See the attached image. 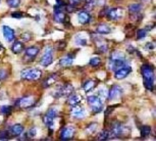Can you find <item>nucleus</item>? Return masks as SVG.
Listing matches in <instances>:
<instances>
[{"label": "nucleus", "instance_id": "obj_1", "mask_svg": "<svg viewBox=\"0 0 156 141\" xmlns=\"http://www.w3.org/2000/svg\"><path fill=\"white\" fill-rule=\"evenodd\" d=\"M141 73H142L144 85H145L146 89L152 91L153 86H154V80H155L153 67H150L149 64H143L142 67H141Z\"/></svg>", "mask_w": 156, "mask_h": 141}, {"label": "nucleus", "instance_id": "obj_2", "mask_svg": "<svg viewBox=\"0 0 156 141\" xmlns=\"http://www.w3.org/2000/svg\"><path fill=\"white\" fill-rule=\"evenodd\" d=\"M126 56L122 51H114L111 53L109 58V69L111 70H116L117 69L126 66Z\"/></svg>", "mask_w": 156, "mask_h": 141}, {"label": "nucleus", "instance_id": "obj_3", "mask_svg": "<svg viewBox=\"0 0 156 141\" xmlns=\"http://www.w3.org/2000/svg\"><path fill=\"white\" fill-rule=\"evenodd\" d=\"M42 76V72L37 67H27L20 72V78L25 81H37Z\"/></svg>", "mask_w": 156, "mask_h": 141}, {"label": "nucleus", "instance_id": "obj_4", "mask_svg": "<svg viewBox=\"0 0 156 141\" xmlns=\"http://www.w3.org/2000/svg\"><path fill=\"white\" fill-rule=\"evenodd\" d=\"M131 132V129L126 127V125L122 124V123H114L111 126V129L109 131L110 133V138L111 137H126L128 136Z\"/></svg>", "mask_w": 156, "mask_h": 141}, {"label": "nucleus", "instance_id": "obj_5", "mask_svg": "<svg viewBox=\"0 0 156 141\" xmlns=\"http://www.w3.org/2000/svg\"><path fill=\"white\" fill-rule=\"evenodd\" d=\"M87 101L89 103L91 110L94 114L100 113L103 110V102L102 99L98 95H91L87 98Z\"/></svg>", "mask_w": 156, "mask_h": 141}, {"label": "nucleus", "instance_id": "obj_6", "mask_svg": "<svg viewBox=\"0 0 156 141\" xmlns=\"http://www.w3.org/2000/svg\"><path fill=\"white\" fill-rule=\"evenodd\" d=\"M58 116V110L55 107H50L43 117V123L46 127L52 128L54 125V119Z\"/></svg>", "mask_w": 156, "mask_h": 141}, {"label": "nucleus", "instance_id": "obj_7", "mask_svg": "<svg viewBox=\"0 0 156 141\" xmlns=\"http://www.w3.org/2000/svg\"><path fill=\"white\" fill-rule=\"evenodd\" d=\"M72 93H73V86L69 83H66L62 86H60L54 93V96L56 98L60 97H69Z\"/></svg>", "mask_w": 156, "mask_h": 141}, {"label": "nucleus", "instance_id": "obj_8", "mask_svg": "<svg viewBox=\"0 0 156 141\" xmlns=\"http://www.w3.org/2000/svg\"><path fill=\"white\" fill-rule=\"evenodd\" d=\"M53 61V48L52 47H46L44 53L41 57L40 63L43 67H48L52 63Z\"/></svg>", "mask_w": 156, "mask_h": 141}, {"label": "nucleus", "instance_id": "obj_9", "mask_svg": "<svg viewBox=\"0 0 156 141\" xmlns=\"http://www.w3.org/2000/svg\"><path fill=\"white\" fill-rule=\"evenodd\" d=\"M36 102V99H35L34 96L29 95V96H25V97H22L17 100L16 104L17 107H22V108H29L31 107H33Z\"/></svg>", "mask_w": 156, "mask_h": 141}, {"label": "nucleus", "instance_id": "obj_10", "mask_svg": "<svg viewBox=\"0 0 156 141\" xmlns=\"http://www.w3.org/2000/svg\"><path fill=\"white\" fill-rule=\"evenodd\" d=\"M75 133H76V128L73 126H66V127H64L60 131L59 138L60 140H70L75 136Z\"/></svg>", "mask_w": 156, "mask_h": 141}, {"label": "nucleus", "instance_id": "obj_11", "mask_svg": "<svg viewBox=\"0 0 156 141\" xmlns=\"http://www.w3.org/2000/svg\"><path fill=\"white\" fill-rule=\"evenodd\" d=\"M132 72V67L129 66H123L119 69H117L116 70H114V77L117 80H122V79L126 78L128 76L131 74Z\"/></svg>", "mask_w": 156, "mask_h": 141}, {"label": "nucleus", "instance_id": "obj_12", "mask_svg": "<svg viewBox=\"0 0 156 141\" xmlns=\"http://www.w3.org/2000/svg\"><path fill=\"white\" fill-rule=\"evenodd\" d=\"M122 88L119 85H113L110 88L109 92H108V99L109 100H114V99L119 98L122 96Z\"/></svg>", "mask_w": 156, "mask_h": 141}, {"label": "nucleus", "instance_id": "obj_13", "mask_svg": "<svg viewBox=\"0 0 156 141\" xmlns=\"http://www.w3.org/2000/svg\"><path fill=\"white\" fill-rule=\"evenodd\" d=\"M107 16L111 20H119L120 17H122L123 9H122V8H120V7L112 8V9H109Z\"/></svg>", "mask_w": 156, "mask_h": 141}, {"label": "nucleus", "instance_id": "obj_14", "mask_svg": "<svg viewBox=\"0 0 156 141\" xmlns=\"http://www.w3.org/2000/svg\"><path fill=\"white\" fill-rule=\"evenodd\" d=\"M72 116L76 119H84L86 117V110H84V107H80V105H75L73 107V110L70 111Z\"/></svg>", "mask_w": 156, "mask_h": 141}, {"label": "nucleus", "instance_id": "obj_15", "mask_svg": "<svg viewBox=\"0 0 156 141\" xmlns=\"http://www.w3.org/2000/svg\"><path fill=\"white\" fill-rule=\"evenodd\" d=\"M78 20L81 25H87L91 20V14L87 10H82L78 13Z\"/></svg>", "mask_w": 156, "mask_h": 141}, {"label": "nucleus", "instance_id": "obj_16", "mask_svg": "<svg viewBox=\"0 0 156 141\" xmlns=\"http://www.w3.org/2000/svg\"><path fill=\"white\" fill-rule=\"evenodd\" d=\"M2 31H3V36L6 39L7 42H12L14 38H16V36H14V31L12 29L8 27V26H3L2 27Z\"/></svg>", "mask_w": 156, "mask_h": 141}, {"label": "nucleus", "instance_id": "obj_17", "mask_svg": "<svg viewBox=\"0 0 156 141\" xmlns=\"http://www.w3.org/2000/svg\"><path fill=\"white\" fill-rule=\"evenodd\" d=\"M73 60H75V54L69 53V54L66 55V56L60 58L59 64L61 67H69V66H72V64H73Z\"/></svg>", "mask_w": 156, "mask_h": 141}, {"label": "nucleus", "instance_id": "obj_18", "mask_svg": "<svg viewBox=\"0 0 156 141\" xmlns=\"http://www.w3.org/2000/svg\"><path fill=\"white\" fill-rule=\"evenodd\" d=\"M26 57L28 58V60H34L35 57L37 56L38 53H39V48L36 46H31V47H28L27 49H26Z\"/></svg>", "mask_w": 156, "mask_h": 141}, {"label": "nucleus", "instance_id": "obj_19", "mask_svg": "<svg viewBox=\"0 0 156 141\" xmlns=\"http://www.w3.org/2000/svg\"><path fill=\"white\" fill-rule=\"evenodd\" d=\"M82 101V96L79 95V94H73L72 93L69 96V99H67V103L70 107H75V105H78L80 102Z\"/></svg>", "mask_w": 156, "mask_h": 141}, {"label": "nucleus", "instance_id": "obj_20", "mask_svg": "<svg viewBox=\"0 0 156 141\" xmlns=\"http://www.w3.org/2000/svg\"><path fill=\"white\" fill-rule=\"evenodd\" d=\"M96 33L100 35H106L111 33V28L106 24H100L96 28Z\"/></svg>", "mask_w": 156, "mask_h": 141}, {"label": "nucleus", "instance_id": "obj_21", "mask_svg": "<svg viewBox=\"0 0 156 141\" xmlns=\"http://www.w3.org/2000/svg\"><path fill=\"white\" fill-rule=\"evenodd\" d=\"M57 78H58L57 74H52V75L48 76V77H47L45 80H44V82H43V87L44 88H48L50 86H52V85H53L55 82H56Z\"/></svg>", "mask_w": 156, "mask_h": 141}, {"label": "nucleus", "instance_id": "obj_22", "mask_svg": "<svg viewBox=\"0 0 156 141\" xmlns=\"http://www.w3.org/2000/svg\"><path fill=\"white\" fill-rule=\"evenodd\" d=\"M23 132V126L20 124H16L10 128V133L12 136H20Z\"/></svg>", "mask_w": 156, "mask_h": 141}, {"label": "nucleus", "instance_id": "obj_23", "mask_svg": "<svg viewBox=\"0 0 156 141\" xmlns=\"http://www.w3.org/2000/svg\"><path fill=\"white\" fill-rule=\"evenodd\" d=\"M23 48H25V47H23V43L20 42V41H14L12 46H11V50L16 54L20 53V52L23 50Z\"/></svg>", "mask_w": 156, "mask_h": 141}, {"label": "nucleus", "instance_id": "obj_24", "mask_svg": "<svg viewBox=\"0 0 156 141\" xmlns=\"http://www.w3.org/2000/svg\"><path fill=\"white\" fill-rule=\"evenodd\" d=\"M142 9V5L139 3H133L129 6V11L131 13L132 16H137Z\"/></svg>", "mask_w": 156, "mask_h": 141}, {"label": "nucleus", "instance_id": "obj_25", "mask_svg": "<svg viewBox=\"0 0 156 141\" xmlns=\"http://www.w3.org/2000/svg\"><path fill=\"white\" fill-rule=\"evenodd\" d=\"M95 86H96V82L94 80H87L83 85V89L85 92L88 93V92H90V91H92Z\"/></svg>", "mask_w": 156, "mask_h": 141}, {"label": "nucleus", "instance_id": "obj_26", "mask_svg": "<svg viewBox=\"0 0 156 141\" xmlns=\"http://www.w3.org/2000/svg\"><path fill=\"white\" fill-rule=\"evenodd\" d=\"M96 44H97V48H98L99 51H101V52L107 51V44L105 43V41H103V39H97Z\"/></svg>", "mask_w": 156, "mask_h": 141}, {"label": "nucleus", "instance_id": "obj_27", "mask_svg": "<svg viewBox=\"0 0 156 141\" xmlns=\"http://www.w3.org/2000/svg\"><path fill=\"white\" fill-rule=\"evenodd\" d=\"M75 43L78 46H85L87 44V38L81 36V35H76L75 38Z\"/></svg>", "mask_w": 156, "mask_h": 141}, {"label": "nucleus", "instance_id": "obj_28", "mask_svg": "<svg viewBox=\"0 0 156 141\" xmlns=\"http://www.w3.org/2000/svg\"><path fill=\"white\" fill-rule=\"evenodd\" d=\"M151 133V127L149 126H143L141 128V137L146 138L147 136H149V134Z\"/></svg>", "mask_w": 156, "mask_h": 141}, {"label": "nucleus", "instance_id": "obj_29", "mask_svg": "<svg viewBox=\"0 0 156 141\" xmlns=\"http://www.w3.org/2000/svg\"><path fill=\"white\" fill-rule=\"evenodd\" d=\"M110 139V133L107 130H103L98 134V140H107Z\"/></svg>", "mask_w": 156, "mask_h": 141}, {"label": "nucleus", "instance_id": "obj_30", "mask_svg": "<svg viewBox=\"0 0 156 141\" xmlns=\"http://www.w3.org/2000/svg\"><path fill=\"white\" fill-rule=\"evenodd\" d=\"M97 128H98V124H97V123H91L86 128V132L89 134H93L97 131Z\"/></svg>", "mask_w": 156, "mask_h": 141}, {"label": "nucleus", "instance_id": "obj_31", "mask_svg": "<svg viewBox=\"0 0 156 141\" xmlns=\"http://www.w3.org/2000/svg\"><path fill=\"white\" fill-rule=\"evenodd\" d=\"M11 110H12V108L9 105H2V107H0V113L2 114H4V116H7V114H10Z\"/></svg>", "mask_w": 156, "mask_h": 141}, {"label": "nucleus", "instance_id": "obj_32", "mask_svg": "<svg viewBox=\"0 0 156 141\" xmlns=\"http://www.w3.org/2000/svg\"><path fill=\"white\" fill-rule=\"evenodd\" d=\"M147 34H148V31H147L146 29H141V30H139V31L137 32V38H138V40L144 39V38L147 36Z\"/></svg>", "mask_w": 156, "mask_h": 141}, {"label": "nucleus", "instance_id": "obj_33", "mask_svg": "<svg viewBox=\"0 0 156 141\" xmlns=\"http://www.w3.org/2000/svg\"><path fill=\"white\" fill-rule=\"evenodd\" d=\"M97 1L96 0H90V1H87V3L85 4V10H91L93 9L94 6L96 5Z\"/></svg>", "mask_w": 156, "mask_h": 141}, {"label": "nucleus", "instance_id": "obj_34", "mask_svg": "<svg viewBox=\"0 0 156 141\" xmlns=\"http://www.w3.org/2000/svg\"><path fill=\"white\" fill-rule=\"evenodd\" d=\"M90 66L91 67H98L100 66V63H101V60H100L99 57H93V58H91L90 60Z\"/></svg>", "mask_w": 156, "mask_h": 141}, {"label": "nucleus", "instance_id": "obj_35", "mask_svg": "<svg viewBox=\"0 0 156 141\" xmlns=\"http://www.w3.org/2000/svg\"><path fill=\"white\" fill-rule=\"evenodd\" d=\"M6 3L9 5L10 7L16 8L20 4V0H6Z\"/></svg>", "mask_w": 156, "mask_h": 141}, {"label": "nucleus", "instance_id": "obj_36", "mask_svg": "<svg viewBox=\"0 0 156 141\" xmlns=\"http://www.w3.org/2000/svg\"><path fill=\"white\" fill-rule=\"evenodd\" d=\"M7 70L4 69H0V81H4L7 78Z\"/></svg>", "mask_w": 156, "mask_h": 141}, {"label": "nucleus", "instance_id": "obj_37", "mask_svg": "<svg viewBox=\"0 0 156 141\" xmlns=\"http://www.w3.org/2000/svg\"><path fill=\"white\" fill-rule=\"evenodd\" d=\"M9 135H8V132L5 130L0 131V140H7Z\"/></svg>", "mask_w": 156, "mask_h": 141}, {"label": "nucleus", "instance_id": "obj_38", "mask_svg": "<svg viewBox=\"0 0 156 141\" xmlns=\"http://www.w3.org/2000/svg\"><path fill=\"white\" fill-rule=\"evenodd\" d=\"M36 134H37V130L35 128H31L30 130L28 131V136L30 138L35 137V136H36Z\"/></svg>", "mask_w": 156, "mask_h": 141}, {"label": "nucleus", "instance_id": "obj_39", "mask_svg": "<svg viewBox=\"0 0 156 141\" xmlns=\"http://www.w3.org/2000/svg\"><path fill=\"white\" fill-rule=\"evenodd\" d=\"M31 34L30 33H23L22 35V40L25 41V42H27V41H30L31 40Z\"/></svg>", "mask_w": 156, "mask_h": 141}, {"label": "nucleus", "instance_id": "obj_40", "mask_svg": "<svg viewBox=\"0 0 156 141\" xmlns=\"http://www.w3.org/2000/svg\"><path fill=\"white\" fill-rule=\"evenodd\" d=\"M108 11H109V8L108 7H103V9L100 11V16H105L108 14Z\"/></svg>", "mask_w": 156, "mask_h": 141}, {"label": "nucleus", "instance_id": "obj_41", "mask_svg": "<svg viewBox=\"0 0 156 141\" xmlns=\"http://www.w3.org/2000/svg\"><path fill=\"white\" fill-rule=\"evenodd\" d=\"M11 16L14 17V19H22L23 13H11Z\"/></svg>", "mask_w": 156, "mask_h": 141}, {"label": "nucleus", "instance_id": "obj_42", "mask_svg": "<svg viewBox=\"0 0 156 141\" xmlns=\"http://www.w3.org/2000/svg\"><path fill=\"white\" fill-rule=\"evenodd\" d=\"M66 11L67 13H73V11L76 10V7L73 6V5H67V6L66 7Z\"/></svg>", "mask_w": 156, "mask_h": 141}, {"label": "nucleus", "instance_id": "obj_43", "mask_svg": "<svg viewBox=\"0 0 156 141\" xmlns=\"http://www.w3.org/2000/svg\"><path fill=\"white\" fill-rule=\"evenodd\" d=\"M69 4L70 5H73V6H76V5H79L81 2V0H69Z\"/></svg>", "mask_w": 156, "mask_h": 141}, {"label": "nucleus", "instance_id": "obj_44", "mask_svg": "<svg viewBox=\"0 0 156 141\" xmlns=\"http://www.w3.org/2000/svg\"><path fill=\"white\" fill-rule=\"evenodd\" d=\"M145 47H146V48H148L149 50H153V49L155 48V44L154 43H148Z\"/></svg>", "mask_w": 156, "mask_h": 141}, {"label": "nucleus", "instance_id": "obj_45", "mask_svg": "<svg viewBox=\"0 0 156 141\" xmlns=\"http://www.w3.org/2000/svg\"><path fill=\"white\" fill-rule=\"evenodd\" d=\"M2 51H3V46L0 44V52H2Z\"/></svg>", "mask_w": 156, "mask_h": 141}, {"label": "nucleus", "instance_id": "obj_46", "mask_svg": "<svg viewBox=\"0 0 156 141\" xmlns=\"http://www.w3.org/2000/svg\"><path fill=\"white\" fill-rule=\"evenodd\" d=\"M85 1H90V0H85Z\"/></svg>", "mask_w": 156, "mask_h": 141}]
</instances>
